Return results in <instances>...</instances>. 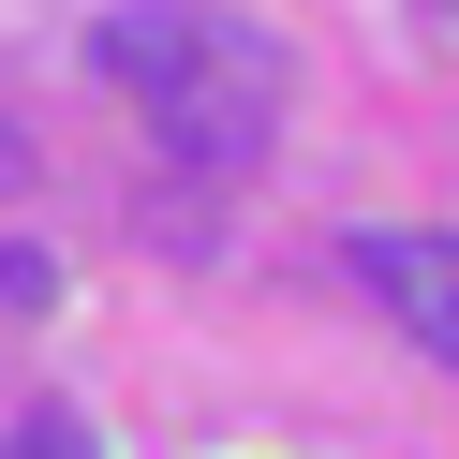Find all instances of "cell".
Returning <instances> with one entry per match:
<instances>
[{
  "label": "cell",
  "mask_w": 459,
  "mask_h": 459,
  "mask_svg": "<svg viewBox=\"0 0 459 459\" xmlns=\"http://www.w3.org/2000/svg\"><path fill=\"white\" fill-rule=\"evenodd\" d=\"M90 60H104V90H134V119H149L193 178H238L281 134V90H297L281 30H252L222 0H119L90 30Z\"/></svg>",
  "instance_id": "1"
},
{
  "label": "cell",
  "mask_w": 459,
  "mask_h": 459,
  "mask_svg": "<svg viewBox=\"0 0 459 459\" xmlns=\"http://www.w3.org/2000/svg\"><path fill=\"white\" fill-rule=\"evenodd\" d=\"M356 281L385 297V326L415 341L429 370H459V238H445V222H370V238H356Z\"/></svg>",
  "instance_id": "2"
},
{
  "label": "cell",
  "mask_w": 459,
  "mask_h": 459,
  "mask_svg": "<svg viewBox=\"0 0 459 459\" xmlns=\"http://www.w3.org/2000/svg\"><path fill=\"white\" fill-rule=\"evenodd\" d=\"M0 459H90V429H74V415H30V429H0Z\"/></svg>",
  "instance_id": "3"
},
{
  "label": "cell",
  "mask_w": 459,
  "mask_h": 459,
  "mask_svg": "<svg viewBox=\"0 0 459 459\" xmlns=\"http://www.w3.org/2000/svg\"><path fill=\"white\" fill-rule=\"evenodd\" d=\"M15 178H30V134H15V119H0V193H15Z\"/></svg>",
  "instance_id": "4"
}]
</instances>
